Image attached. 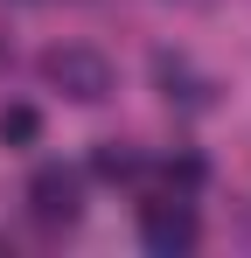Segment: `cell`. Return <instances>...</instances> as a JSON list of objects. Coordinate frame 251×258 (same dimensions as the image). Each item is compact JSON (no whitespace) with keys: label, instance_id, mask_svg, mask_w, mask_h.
I'll return each mask as SVG.
<instances>
[{"label":"cell","instance_id":"cell-1","mask_svg":"<svg viewBox=\"0 0 251 258\" xmlns=\"http://www.w3.org/2000/svg\"><path fill=\"white\" fill-rule=\"evenodd\" d=\"M42 70H49V84L70 91L77 105H98V98L112 91V63H105L98 49H49V63H42Z\"/></svg>","mask_w":251,"mask_h":258},{"label":"cell","instance_id":"cell-2","mask_svg":"<svg viewBox=\"0 0 251 258\" xmlns=\"http://www.w3.org/2000/svg\"><path fill=\"white\" fill-rule=\"evenodd\" d=\"M84 196V181H77V168H35V181H28V210H35V223H77V203Z\"/></svg>","mask_w":251,"mask_h":258},{"label":"cell","instance_id":"cell-3","mask_svg":"<svg viewBox=\"0 0 251 258\" xmlns=\"http://www.w3.org/2000/svg\"><path fill=\"white\" fill-rule=\"evenodd\" d=\"M140 237H147V251H161V258H174V251H189L196 244V210L189 203H147L140 210Z\"/></svg>","mask_w":251,"mask_h":258},{"label":"cell","instance_id":"cell-4","mask_svg":"<svg viewBox=\"0 0 251 258\" xmlns=\"http://www.w3.org/2000/svg\"><path fill=\"white\" fill-rule=\"evenodd\" d=\"M42 140V112L35 105H7L0 112V147H35Z\"/></svg>","mask_w":251,"mask_h":258},{"label":"cell","instance_id":"cell-5","mask_svg":"<svg viewBox=\"0 0 251 258\" xmlns=\"http://www.w3.org/2000/svg\"><path fill=\"white\" fill-rule=\"evenodd\" d=\"M91 174H98V181H133V174H140V161L126 154L119 140H105V147L91 154Z\"/></svg>","mask_w":251,"mask_h":258},{"label":"cell","instance_id":"cell-6","mask_svg":"<svg viewBox=\"0 0 251 258\" xmlns=\"http://www.w3.org/2000/svg\"><path fill=\"white\" fill-rule=\"evenodd\" d=\"M167 181H174V188H196V181H203V161H189V154L167 161Z\"/></svg>","mask_w":251,"mask_h":258}]
</instances>
